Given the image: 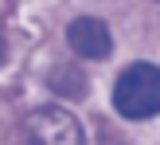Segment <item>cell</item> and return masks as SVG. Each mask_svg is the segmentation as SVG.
<instances>
[{"label":"cell","mask_w":160,"mask_h":145,"mask_svg":"<svg viewBox=\"0 0 160 145\" xmlns=\"http://www.w3.org/2000/svg\"><path fill=\"white\" fill-rule=\"evenodd\" d=\"M113 106L121 118H133V122L160 114V67H152V63L125 67L113 86Z\"/></svg>","instance_id":"cell-1"},{"label":"cell","mask_w":160,"mask_h":145,"mask_svg":"<svg viewBox=\"0 0 160 145\" xmlns=\"http://www.w3.org/2000/svg\"><path fill=\"white\" fill-rule=\"evenodd\" d=\"M28 133L35 145H82V126L74 122V114L59 106H43L28 118Z\"/></svg>","instance_id":"cell-2"},{"label":"cell","mask_w":160,"mask_h":145,"mask_svg":"<svg viewBox=\"0 0 160 145\" xmlns=\"http://www.w3.org/2000/svg\"><path fill=\"white\" fill-rule=\"evenodd\" d=\"M67 39L70 47H74L78 55H86V59H106L109 55V28L102 20H94V16H82V20H74L67 28Z\"/></svg>","instance_id":"cell-3"},{"label":"cell","mask_w":160,"mask_h":145,"mask_svg":"<svg viewBox=\"0 0 160 145\" xmlns=\"http://www.w3.org/2000/svg\"><path fill=\"white\" fill-rule=\"evenodd\" d=\"M51 90L67 94V98H82V94H86V83H82V75H78V71L55 67V71H51Z\"/></svg>","instance_id":"cell-4"},{"label":"cell","mask_w":160,"mask_h":145,"mask_svg":"<svg viewBox=\"0 0 160 145\" xmlns=\"http://www.w3.org/2000/svg\"><path fill=\"white\" fill-rule=\"evenodd\" d=\"M8 59V43H4V35H0V63Z\"/></svg>","instance_id":"cell-5"}]
</instances>
